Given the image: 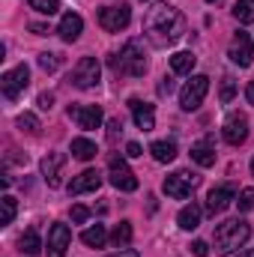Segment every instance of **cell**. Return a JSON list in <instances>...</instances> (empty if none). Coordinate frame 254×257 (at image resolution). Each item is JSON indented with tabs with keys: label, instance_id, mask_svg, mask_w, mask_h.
<instances>
[{
	"label": "cell",
	"instance_id": "36",
	"mask_svg": "<svg viewBox=\"0 0 254 257\" xmlns=\"http://www.w3.org/2000/svg\"><path fill=\"white\" fill-rule=\"evenodd\" d=\"M174 93V78L171 75H165L162 78V84H159V96H171Z\"/></svg>",
	"mask_w": 254,
	"mask_h": 257
},
{
	"label": "cell",
	"instance_id": "10",
	"mask_svg": "<svg viewBox=\"0 0 254 257\" xmlns=\"http://www.w3.org/2000/svg\"><path fill=\"white\" fill-rule=\"evenodd\" d=\"M108 177H111V186L120 189V192H135V189H138V177L132 174V168H129L120 156L111 159V165H108Z\"/></svg>",
	"mask_w": 254,
	"mask_h": 257
},
{
	"label": "cell",
	"instance_id": "3",
	"mask_svg": "<svg viewBox=\"0 0 254 257\" xmlns=\"http://www.w3.org/2000/svg\"><path fill=\"white\" fill-rule=\"evenodd\" d=\"M114 66V72L117 75H129V78H141L144 72H147V57H144V45H141V39H132L123 45V51L111 60Z\"/></svg>",
	"mask_w": 254,
	"mask_h": 257
},
{
	"label": "cell",
	"instance_id": "39",
	"mask_svg": "<svg viewBox=\"0 0 254 257\" xmlns=\"http://www.w3.org/2000/svg\"><path fill=\"white\" fill-rule=\"evenodd\" d=\"M51 105H54V96H51V93H42V96H39V108H42V111H51Z\"/></svg>",
	"mask_w": 254,
	"mask_h": 257
},
{
	"label": "cell",
	"instance_id": "7",
	"mask_svg": "<svg viewBox=\"0 0 254 257\" xmlns=\"http://www.w3.org/2000/svg\"><path fill=\"white\" fill-rule=\"evenodd\" d=\"M227 57L239 66V69L251 66V63H254V39H251V33H245V30H236V33H233V39H230Z\"/></svg>",
	"mask_w": 254,
	"mask_h": 257
},
{
	"label": "cell",
	"instance_id": "15",
	"mask_svg": "<svg viewBox=\"0 0 254 257\" xmlns=\"http://www.w3.org/2000/svg\"><path fill=\"white\" fill-rule=\"evenodd\" d=\"M129 108H132L135 126L141 128V132H153L156 128V111H153V105H147L141 99H129Z\"/></svg>",
	"mask_w": 254,
	"mask_h": 257
},
{
	"label": "cell",
	"instance_id": "21",
	"mask_svg": "<svg viewBox=\"0 0 254 257\" xmlns=\"http://www.w3.org/2000/svg\"><path fill=\"white\" fill-rule=\"evenodd\" d=\"M194 63H197V57H194L191 51H177V54L171 57V69H174V75H191Z\"/></svg>",
	"mask_w": 254,
	"mask_h": 257
},
{
	"label": "cell",
	"instance_id": "44",
	"mask_svg": "<svg viewBox=\"0 0 254 257\" xmlns=\"http://www.w3.org/2000/svg\"><path fill=\"white\" fill-rule=\"evenodd\" d=\"M206 3H212V6H218V3H221V0H206Z\"/></svg>",
	"mask_w": 254,
	"mask_h": 257
},
{
	"label": "cell",
	"instance_id": "8",
	"mask_svg": "<svg viewBox=\"0 0 254 257\" xmlns=\"http://www.w3.org/2000/svg\"><path fill=\"white\" fill-rule=\"evenodd\" d=\"M129 21H132V9H129V3L99 9V24H102V30H108V33H120V30H126Z\"/></svg>",
	"mask_w": 254,
	"mask_h": 257
},
{
	"label": "cell",
	"instance_id": "17",
	"mask_svg": "<svg viewBox=\"0 0 254 257\" xmlns=\"http://www.w3.org/2000/svg\"><path fill=\"white\" fill-rule=\"evenodd\" d=\"M102 186V174L99 171H84L69 183V194H84V192H96Z\"/></svg>",
	"mask_w": 254,
	"mask_h": 257
},
{
	"label": "cell",
	"instance_id": "20",
	"mask_svg": "<svg viewBox=\"0 0 254 257\" xmlns=\"http://www.w3.org/2000/svg\"><path fill=\"white\" fill-rule=\"evenodd\" d=\"M150 153H153V159H156V162L168 165V162H174V159H177V144H174V141H156V144L150 147Z\"/></svg>",
	"mask_w": 254,
	"mask_h": 257
},
{
	"label": "cell",
	"instance_id": "9",
	"mask_svg": "<svg viewBox=\"0 0 254 257\" xmlns=\"http://www.w3.org/2000/svg\"><path fill=\"white\" fill-rule=\"evenodd\" d=\"M194 186H197V177H194V174L177 171V174H171V177L162 183V192L168 194V197H174V200H186V197L194 192Z\"/></svg>",
	"mask_w": 254,
	"mask_h": 257
},
{
	"label": "cell",
	"instance_id": "33",
	"mask_svg": "<svg viewBox=\"0 0 254 257\" xmlns=\"http://www.w3.org/2000/svg\"><path fill=\"white\" fill-rule=\"evenodd\" d=\"M39 66H42L45 72H54V69L60 66V57H57V54H48V51H45V54H39Z\"/></svg>",
	"mask_w": 254,
	"mask_h": 257
},
{
	"label": "cell",
	"instance_id": "12",
	"mask_svg": "<svg viewBox=\"0 0 254 257\" xmlns=\"http://www.w3.org/2000/svg\"><path fill=\"white\" fill-rule=\"evenodd\" d=\"M69 117L78 123V128H87V132L102 126V108L99 105H72Z\"/></svg>",
	"mask_w": 254,
	"mask_h": 257
},
{
	"label": "cell",
	"instance_id": "29",
	"mask_svg": "<svg viewBox=\"0 0 254 257\" xmlns=\"http://www.w3.org/2000/svg\"><path fill=\"white\" fill-rule=\"evenodd\" d=\"M30 9H36L42 15H57L60 12V0H30Z\"/></svg>",
	"mask_w": 254,
	"mask_h": 257
},
{
	"label": "cell",
	"instance_id": "24",
	"mask_svg": "<svg viewBox=\"0 0 254 257\" xmlns=\"http://www.w3.org/2000/svg\"><path fill=\"white\" fill-rule=\"evenodd\" d=\"M18 245H21V254H30V257H36L42 248H45V245H42V239H39V230H36V227H30V230L21 236V242H18Z\"/></svg>",
	"mask_w": 254,
	"mask_h": 257
},
{
	"label": "cell",
	"instance_id": "25",
	"mask_svg": "<svg viewBox=\"0 0 254 257\" xmlns=\"http://www.w3.org/2000/svg\"><path fill=\"white\" fill-rule=\"evenodd\" d=\"M96 144L93 141H87V138H75L72 141V156L75 159H81V162H90V159H96Z\"/></svg>",
	"mask_w": 254,
	"mask_h": 257
},
{
	"label": "cell",
	"instance_id": "14",
	"mask_svg": "<svg viewBox=\"0 0 254 257\" xmlns=\"http://www.w3.org/2000/svg\"><path fill=\"white\" fill-rule=\"evenodd\" d=\"M230 200H236V189L233 186H215L209 197H206V212L209 215H218L230 206Z\"/></svg>",
	"mask_w": 254,
	"mask_h": 257
},
{
	"label": "cell",
	"instance_id": "5",
	"mask_svg": "<svg viewBox=\"0 0 254 257\" xmlns=\"http://www.w3.org/2000/svg\"><path fill=\"white\" fill-rule=\"evenodd\" d=\"M27 84H30V69H27V63H18L15 69L3 72V78H0V90H3L6 99H18L27 90Z\"/></svg>",
	"mask_w": 254,
	"mask_h": 257
},
{
	"label": "cell",
	"instance_id": "40",
	"mask_svg": "<svg viewBox=\"0 0 254 257\" xmlns=\"http://www.w3.org/2000/svg\"><path fill=\"white\" fill-rule=\"evenodd\" d=\"M30 30H33L36 36H48V27H45V24H39V21H33V24H30Z\"/></svg>",
	"mask_w": 254,
	"mask_h": 257
},
{
	"label": "cell",
	"instance_id": "31",
	"mask_svg": "<svg viewBox=\"0 0 254 257\" xmlns=\"http://www.w3.org/2000/svg\"><path fill=\"white\" fill-rule=\"evenodd\" d=\"M236 206H239V212H248L254 209V189H242L239 197H236Z\"/></svg>",
	"mask_w": 254,
	"mask_h": 257
},
{
	"label": "cell",
	"instance_id": "23",
	"mask_svg": "<svg viewBox=\"0 0 254 257\" xmlns=\"http://www.w3.org/2000/svg\"><path fill=\"white\" fill-rule=\"evenodd\" d=\"M105 239H108L105 224H93V227H87V230L81 233V242H84V245H90V248H102V245H105Z\"/></svg>",
	"mask_w": 254,
	"mask_h": 257
},
{
	"label": "cell",
	"instance_id": "37",
	"mask_svg": "<svg viewBox=\"0 0 254 257\" xmlns=\"http://www.w3.org/2000/svg\"><path fill=\"white\" fill-rule=\"evenodd\" d=\"M126 156H132V159H138V156H144V150H141V144H135V141H129V144H126Z\"/></svg>",
	"mask_w": 254,
	"mask_h": 257
},
{
	"label": "cell",
	"instance_id": "30",
	"mask_svg": "<svg viewBox=\"0 0 254 257\" xmlns=\"http://www.w3.org/2000/svg\"><path fill=\"white\" fill-rule=\"evenodd\" d=\"M18 128L27 132V135H39V120H36L33 114H21V117H18Z\"/></svg>",
	"mask_w": 254,
	"mask_h": 257
},
{
	"label": "cell",
	"instance_id": "42",
	"mask_svg": "<svg viewBox=\"0 0 254 257\" xmlns=\"http://www.w3.org/2000/svg\"><path fill=\"white\" fill-rule=\"evenodd\" d=\"M245 99H248V105H254V81L245 87Z\"/></svg>",
	"mask_w": 254,
	"mask_h": 257
},
{
	"label": "cell",
	"instance_id": "38",
	"mask_svg": "<svg viewBox=\"0 0 254 257\" xmlns=\"http://www.w3.org/2000/svg\"><path fill=\"white\" fill-rule=\"evenodd\" d=\"M120 132H123V123H120V120H111V123H108V138H111V141H114Z\"/></svg>",
	"mask_w": 254,
	"mask_h": 257
},
{
	"label": "cell",
	"instance_id": "18",
	"mask_svg": "<svg viewBox=\"0 0 254 257\" xmlns=\"http://www.w3.org/2000/svg\"><path fill=\"white\" fill-rule=\"evenodd\" d=\"M81 30H84V21H81V15L78 12H66L63 18H60V39L63 42H75L78 36H81Z\"/></svg>",
	"mask_w": 254,
	"mask_h": 257
},
{
	"label": "cell",
	"instance_id": "45",
	"mask_svg": "<svg viewBox=\"0 0 254 257\" xmlns=\"http://www.w3.org/2000/svg\"><path fill=\"white\" fill-rule=\"evenodd\" d=\"M251 174H254V159H251Z\"/></svg>",
	"mask_w": 254,
	"mask_h": 257
},
{
	"label": "cell",
	"instance_id": "34",
	"mask_svg": "<svg viewBox=\"0 0 254 257\" xmlns=\"http://www.w3.org/2000/svg\"><path fill=\"white\" fill-rule=\"evenodd\" d=\"M87 218H90V209L87 206H72V221L75 224H84Z\"/></svg>",
	"mask_w": 254,
	"mask_h": 257
},
{
	"label": "cell",
	"instance_id": "27",
	"mask_svg": "<svg viewBox=\"0 0 254 257\" xmlns=\"http://www.w3.org/2000/svg\"><path fill=\"white\" fill-rule=\"evenodd\" d=\"M111 239H114V245H117V248H126L129 242H132V224H129V221H120V224L114 227Z\"/></svg>",
	"mask_w": 254,
	"mask_h": 257
},
{
	"label": "cell",
	"instance_id": "19",
	"mask_svg": "<svg viewBox=\"0 0 254 257\" xmlns=\"http://www.w3.org/2000/svg\"><path fill=\"white\" fill-rule=\"evenodd\" d=\"M200 215H203V212H200V206L191 200L189 206H183V209H180L177 224H180L183 230H194V227H200Z\"/></svg>",
	"mask_w": 254,
	"mask_h": 257
},
{
	"label": "cell",
	"instance_id": "11",
	"mask_svg": "<svg viewBox=\"0 0 254 257\" xmlns=\"http://www.w3.org/2000/svg\"><path fill=\"white\" fill-rule=\"evenodd\" d=\"M69 242H72V230H69V224H60V221L51 224V230H48V242H45L48 257H66Z\"/></svg>",
	"mask_w": 254,
	"mask_h": 257
},
{
	"label": "cell",
	"instance_id": "1",
	"mask_svg": "<svg viewBox=\"0 0 254 257\" xmlns=\"http://www.w3.org/2000/svg\"><path fill=\"white\" fill-rule=\"evenodd\" d=\"M144 30L156 45H171L186 36V18L171 3H156L144 18Z\"/></svg>",
	"mask_w": 254,
	"mask_h": 257
},
{
	"label": "cell",
	"instance_id": "2",
	"mask_svg": "<svg viewBox=\"0 0 254 257\" xmlns=\"http://www.w3.org/2000/svg\"><path fill=\"white\" fill-rule=\"evenodd\" d=\"M251 236V227L242 221V218H230L224 224L215 227V236H212V245L218 254H233L236 248H242Z\"/></svg>",
	"mask_w": 254,
	"mask_h": 257
},
{
	"label": "cell",
	"instance_id": "28",
	"mask_svg": "<svg viewBox=\"0 0 254 257\" xmlns=\"http://www.w3.org/2000/svg\"><path fill=\"white\" fill-rule=\"evenodd\" d=\"M0 206H3V215H0V224L6 227V224H12V221H15V197H12V194H3V200H0Z\"/></svg>",
	"mask_w": 254,
	"mask_h": 257
},
{
	"label": "cell",
	"instance_id": "26",
	"mask_svg": "<svg viewBox=\"0 0 254 257\" xmlns=\"http://www.w3.org/2000/svg\"><path fill=\"white\" fill-rule=\"evenodd\" d=\"M233 15L239 24H254V0H236Z\"/></svg>",
	"mask_w": 254,
	"mask_h": 257
},
{
	"label": "cell",
	"instance_id": "6",
	"mask_svg": "<svg viewBox=\"0 0 254 257\" xmlns=\"http://www.w3.org/2000/svg\"><path fill=\"white\" fill-rule=\"evenodd\" d=\"M209 90V78L206 75H191V81H186V87L180 90V105L183 111H197L203 96Z\"/></svg>",
	"mask_w": 254,
	"mask_h": 257
},
{
	"label": "cell",
	"instance_id": "13",
	"mask_svg": "<svg viewBox=\"0 0 254 257\" xmlns=\"http://www.w3.org/2000/svg\"><path fill=\"white\" fill-rule=\"evenodd\" d=\"M221 135H224V141H227L230 147H239V144H245V138H248V120H245L242 114H230V117L224 120Z\"/></svg>",
	"mask_w": 254,
	"mask_h": 257
},
{
	"label": "cell",
	"instance_id": "22",
	"mask_svg": "<svg viewBox=\"0 0 254 257\" xmlns=\"http://www.w3.org/2000/svg\"><path fill=\"white\" fill-rule=\"evenodd\" d=\"M191 159H194L200 168H212V165H215V150H212L206 141H200V144L191 147Z\"/></svg>",
	"mask_w": 254,
	"mask_h": 257
},
{
	"label": "cell",
	"instance_id": "32",
	"mask_svg": "<svg viewBox=\"0 0 254 257\" xmlns=\"http://www.w3.org/2000/svg\"><path fill=\"white\" fill-rule=\"evenodd\" d=\"M233 93H236V84H233L230 75H224V78H221V93H218V99H221V102H230Z\"/></svg>",
	"mask_w": 254,
	"mask_h": 257
},
{
	"label": "cell",
	"instance_id": "41",
	"mask_svg": "<svg viewBox=\"0 0 254 257\" xmlns=\"http://www.w3.org/2000/svg\"><path fill=\"white\" fill-rule=\"evenodd\" d=\"M108 257H141V254H138L135 248H120L117 254H108Z\"/></svg>",
	"mask_w": 254,
	"mask_h": 257
},
{
	"label": "cell",
	"instance_id": "35",
	"mask_svg": "<svg viewBox=\"0 0 254 257\" xmlns=\"http://www.w3.org/2000/svg\"><path fill=\"white\" fill-rule=\"evenodd\" d=\"M191 254L194 257H206L209 254V245H206L203 239H194V242H191Z\"/></svg>",
	"mask_w": 254,
	"mask_h": 257
},
{
	"label": "cell",
	"instance_id": "16",
	"mask_svg": "<svg viewBox=\"0 0 254 257\" xmlns=\"http://www.w3.org/2000/svg\"><path fill=\"white\" fill-rule=\"evenodd\" d=\"M63 165H66V156H63V153H48V156L42 159V177H45V183H48L51 189H57V186H60Z\"/></svg>",
	"mask_w": 254,
	"mask_h": 257
},
{
	"label": "cell",
	"instance_id": "43",
	"mask_svg": "<svg viewBox=\"0 0 254 257\" xmlns=\"http://www.w3.org/2000/svg\"><path fill=\"white\" fill-rule=\"evenodd\" d=\"M239 257H254V248H245V251H239Z\"/></svg>",
	"mask_w": 254,
	"mask_h": 257
},
{
	"label": "cell",
	"instance_id": "4",
	"mask_svg": "<svg viewBox=\"0 0 254 257\" xmlns=\"http://www.w3.org/2000/svg\"><path fill=\"white\" fill-rule=\"evenodd\" d=\"M99 78H102V66L96 57H81L75 69H72V84L78 87V90H90V87H96L99 84Z\"/></svg>",
	"mask_w": 254,
	"mask_h": 257
}]
</instances>
